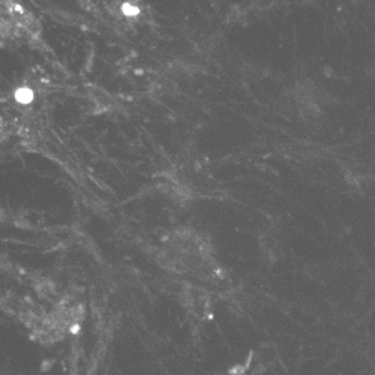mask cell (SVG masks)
Wrapping results in <instances>:
<instances>
[{"label": "cell", "mask_w": 375, "mask_h": 375, "mask_svg": "<svg viewBox=\"0 0 375 375\" xmlns=\"http://www.w3.org/2000/svg\"><path fill=\"white\" fill-rule=\"evenodd\" d=\"M17 99L20 102H29L32 101V92L29 89H20L17 92Z\"/></svg>", "instance_id": "1"}, {"label": "cell", "mask_w": 375, "mask_h": 375, "mask_svg": "<svg viewBox=\"0 0 375 375\" xmlns=\"http://www.w3.org/2000/svg\"><path fill=\"white\" fill-rule=\"evenodd\" d=\"M123 11H125L126 15H131V17H132V15H137V12H138L137 7H132L131 5H127V3L123 6Z\"/></svg>", "instance_id": "2"}]
</instances>
